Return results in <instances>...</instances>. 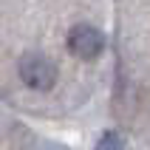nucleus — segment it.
I'll return each instance as SVG.
<instances>
[{"instance_id":"nucleus-1","label":"nucleus","mask_w":150,"mask_h":150,"mask_svg":"<svg viewBox=\"0 0 150 150\" xmlns=\"http://www.w3.org/2000/svg\"><path fill=\"white\" fill-rule=\"evenodd\" d=\"M17 74H20L23 85H28L31 91H40V93L51 91L57 85V65L45 54H37V51H28V54L20 57Z\"/></svg>"},{"instance_id":"nucleus-3","label":"nucleus","mask_w":150,"mask_h":150,"mask_svg":"<svg viewBox=\"0 0 150 150\" xmlns=\"http://www.w3.org/2000/svg\"><path fill=\"white\" fill-rule=\"evenodd\" d=\"M93 150H122V136L116 130H108V133L99 136V142H96Z\"/></svg>"},{"instance_id":"nucleus-2","label":"nucleus","mask_w":150,"mask_h":150,"mask_svg":"<svg viewBox=\"0 0 150 150\" xmlns=\"http://www.w3.org/2000/svg\"><path fill=\"white\" fill-rule=\"evenodd\" d=\"M68 48L71 54L79 59H96L105 48V37L96 25H88V23H79L68 31Z\"/></svg>"}]
</instances>
